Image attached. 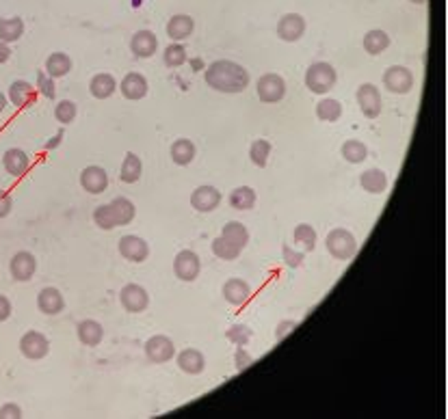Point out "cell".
<instances>
[{
	"mask_svg": "<svg viewBox=\"0 0 448 419\" xmlns=\"http://www.w3.org/2000/svg\"><path fill=\"white\" fill-rule=\"evenodd\" d=\"M61 139H63V130H59V132H57V137H55V139H50V141L46 143V149H55V147H59Z\"/></svg>",
	"mask_w": 448,
	"mask_h": 419,
	"instance_id": "52",
	"label": "cell"
},
{
	"mask_svg": "<svg viewBox=\"0 0 448 419\" xmlns=\"http://www.w3.org/2000/svg\"><path fill=\"white\" fill-rule=\"evenodd\" d=\"M256 93H258L260 102L277 104L284 100V96H286V80H284L279 74H264L258 78Z\"/></svg>",
	"mask_w": 448,
	"mask_h": 419,
	"instance_id": "5",
	"label": "cell"
},
{
	"mask_svg": "<svg viewBox=\"0 0 448 419\" xmlns=\"http://www.w3.org/2000/svg\"><path fill=\"white\" fill-rule=\"evenodd\" d=\"M203 80L206 85L219 93H242L250 87V71L236 61L219 59L213 61L206 71H203Z\"/></svg>",
	"mask_w": 448,
	"mask_h": 419,
	"instance_id": "1",
	"label": "cell"
},
{
	"mask_svg": "<svg viewBox=\"0 0 448 419\" xmlns=\"http://www.w3.org/2000/svg\"><path fill=\"white\" fill-rule=\"evenodd\" d=\"M76 104L72 102V100H61L57 106H55V119L59 121V123H63V125H67V123H72L74 119H76Z\"/></svg>",
	"mask_w": 448,
	"mask_h": 419,
	"instance_id": "43",
	"label": "cell"
},
{
	"mask_svg": "<svg viewBox=\"0 0 448 419\" xmlns=\"http://www.w3.org/2000/svg\"><path fill=\"white\" fill-rule=\"evenodd\" d=\"M362 46H364V50L369 52L371 57H377V54H381V52L388 50V46H390V35L386 30H381V28H373V30H369V33L364 35Z\"/></svg>",
	"mask_w": 448,
	"mask_h": 419,
	"instance_id": "27",
	"label": "cell"
},
{
	"mask_svg": "<svg viewBox=\"0 0 448 419\" xmlns=\"http://www.w3.org/2000/svg\"><path fill=\"white\" fill-rule=\"evenodd\" d=\"M388 176L386 171L377 169V166H373V169H366L362 176H359V186L371 193V195H383L388 190Z\"/></svg>",
	"mask_w": 448,
	"mask_h": 419,
	"instance_id": "23",
	"label": "cell"
},
{
	"mask_svg": "<svg viewBox=\"0 0 448 419\" xmlns=\"http://www.w3.org/2000/svg\"><path fill=\"white\" fill-rule=\"evenodd\" d=\"M410 3H414V5H425L427 0H410Z\"/></svg>",
	"mask_w": 448,
	"mask_h": 419,
	"instance_id": "54",
	"label": "cell"
},
{
	"mask_svg": "<svg viewBox=\"0 0 448 419\" xmlns=\"http://www.w3.org/2000/svg\"><path fill=\"white\" fill-rule=\"evenodd\" d=\"M293 240H295V244H301L306 251H314L316 248V229L308 223H301L295 227Z\"/></svg>",
	"mask_w": 448,
	"mask_h": 419,
	"instance_id": "40",
	"label": "cell"
},
{
	"mask_svg": "<svg viewBox=\"0 0 448 419\" xmlns=\"http://www.w3.org/2000/svg\"><path fill=\"white\" fill-rule=\"evenodd\" d=\"M141 173H143V162L137 154L128 151L124 162H121V171H119V180L124 184H135L141 180Z\"/></svg>",
	"mask_w": 448,
	"mask_h": 419,
	"instance_id": "29",
	"label": "cell"
},
{
	"mask_svg": "<svg viewBox=\"0 0 448 419\" xmlns=\"http://www.w3.org/2000/svg\"><path fill=\"white\" fill-rule=\"evenodd\" d=\"M78 340L83 346H100L102 340H104V328L98 320H83V322H78Z\"/></svg>",
	"mask_w": 448,
	"mask_h": 419,
	"instance_id": "24",
	"label": "cell"
},
{
	"mask_svg": "<svg viewBox=\"0 0 448 419\" xmlns=\"http://www.w3.org/2000/svg\"><path fill=\"white\" fill-rule=\"evenodd\" d=\"M271 149L273 145L267 141V139H256L250 147V158L256 166H260V169H264L267 162H269V156H271Z\"/></svg>",
	"mask_w": 448,
	"mask_h": 419,
	"instance_id": "39",
	"label": "cell"
},
{
	"mask_svg": "<svg viewBox=\"0 0 448 419\" xmlns=\"http://www.w3.org/2000/svg\"><path fill=\"white\" fill-rule=\"evenodd\" d=\"M145 357L150 363H167L176 357V344L167 335H152L145 342Z\"/></svg>",
	"mask_w": 448,
	"mask_h": 419,
	"instance_id": "7",
	"label": "cell"
},
{
	"mask_svg": "<svg viewBox=\"0 0 448 419\" xmlns=\"http://www.w3.org/2000/svg\"><path fill=\"white\" fill-rule=\"evenodd\" d=\"M169 154H172V160L178 166H186L195 160V145L189 139H178V141H174Z\"/></svg>",
	"mask_w": 448,
	"mask_h": 419,
	"instance_id": "35",
	"label": "cell"
},
{
	"mask_svg": "<svg viewBox=\"0 0 448 419\" xmlns=\"http://www.w3.org/2000/svg\"><path fill=\"white\" fill-rule=\"evenodd\" d=\"M37 270V260L33 253H28V251H18V253L11 258V264H9V272L16 281H30L33 275Z\"/></svg>",
	"mask_w": 448,
	"mask_h": 419,
	"instance_id": "16",
	"label": "cell"
},
{
	"mask_svg": "<svg viewBox=\"0 0 448 419\" xmlns=\"http://www.w3.org/2000/svg\"><path fill=\"white\" fill-rule=\"evenodd\" d=\"M221 294L223 299L234 305V307H242L250 299H252V285L245 281V279H238V277H232L223 283L221 287Z\"/></svg>",
	"mask_w": 448,
	"mask_h": 419,
	"instance_id": "14",
	"label": "cell"
},
{
	"mask_svg": "<svg viewBox=\"0 0 448 419\" xmlns=\"http://www.w3.org/2000/svg\"><path fill=\"white\" fill-rule=\"evenodd\" d=\"M7 104H9V98H7L3 91H0V113H3V110L7 108Z\"/></svg>",
	"mask_w": 448,
	"mask_h": 419,
	"instance_id": "53",
	"label": "cell"
},
{
	"mask_svg": "<svg viewBox=\"0 0 448 419\" xmlns=\"http://www.w3.org/2000/svg\"><path fill=\"white\" fill-rule=\"evenodd\" d=\"M162 61H165L167 67H182L186 61H189V52L186 48L180 44V41H172V44L165 48V52H162Z\"/></svg>",
	"mask_w": 448,
	"mask_h": 419,
	"instance_id": "37",
	"label": "cell"
},
{
	"mask_svg": "<svg viewBox=\"0 0 448 419\" xmlns=\"http://www.w3.org/2000/svg\"><path fill=\"white\" fill-rule=\"evenodd\" d=\"M211 246H213V253H215L219 260H223V262H234V260H238V256H240V248L234 246L232 242H228L223 236L215 238Z\"/></svg>",
	"mask_w": 448,
	"mask_h": 419,
	"instance_id": "38",
	"label": "cell"
},
{
	"mask_svg": "<svg viewBox=\"0 0 448 419\" xmlns=\"http://www.w3.org/2000/svg\"><path fill=\"white\" fill-rule=\"evenodd\" d=\"M254 363V357L250 355V350L245 346H236V352H234V365L238 372L247 369L250 365Z\"/></svg>",
	"mask_w": 448,
	"mask_h": 419,
	"instance_id": "46",
	"label": "cell"
},
{
	"mask_svg": "<svg viewBox=\"0 0 448 419\" xmlns=\"http://www.w3.org/2000/svg\"><path fill=\"white\" fill-rule=\"evenodd\" d=\"M336 80H338V74H336L334 65L325 63V61L312 63L306 71V87L316 96L330 93L336 85Z\"/></svg>",
	"mask_w": 448,
	"mask_h": 419,
	"instance_id": "2",
	"label": "cell"
},
{
	"mask_svg": "<svg viewBox=\"0 0 448 419\" xmlns=\"http://www.w3.org/2000/svg\"><path fill=\"white\" fill-rule=\"evenodd\" d=\"M295 328H297V322H295V320H281V322L277 324V328H275V340H277V342L286 340Z\"/></svg>",
	"mask_w": 448,
	"mask_h": 419,
	"instance_id": "47",
	"label": "cell"
},
{
	"mask_svg": "<svg viewBox=\"0 0 448 419\" xmlns=\"http://www.w3.org/2000/svg\"><path fill=\"white\" fill-rule=\"evenodd\" d=\"M340 154H342V158H345L347 162L359 164V162H364L366 158H369V147H366V145H364L362 141H357V139H349V141L342 143Z\"/></svg>",
	"mask_w": 448,
	"mask_h": 419,
	"instance_id": "36",
	"label": "cell"
},
{
	"mask_svg": "<svg viewBox=\"0 0 448 419\" xmlns=\"http://www.w3.org/2000/svg\"><path fill=\"white\" fill-rule=\"evenodd\" d=\"M117 248H119V256H121V258L128 260V262H135V264L145 262L147 256H150V246H147V242H145L143 238H139V236H133V234L121 238L119 244H117Z\"/></svg>",
	"mask_w": 448,
	"mask_h": 419,
	"instance_id": "11",
	"label": "cell"
},
{
	"mask_svg": "<svg viewBox=\"0 0 448 419\" xmlns=\"http://www.w3.org/2000/svg\"><path fill=\"white\" fill-rule=\"evenodd\" d=\"M46 74L50 78H63L72 71V59L65 54V52H52L48 59H46Z\"/></svg>",
	"mask_w": 448,
	"mask_h": 419,
	"instance_id": "31",
	"label": "cell"
},
{
	"mask_svg": "<svg viewBox=\"0 0 448 419\" xmlns=\"http://www.w3.org/2000/svg\"><path fill=\"white\" fill-rule=\"evenodd\" d=\"M20 352L30 359V361H39L44 359L50 352V342L44 333L39 331H26L20 340Z\"/></svg>",
	"mask_w": 448,
	"mask_h": 419,
	"instance_id": "8",
	"label": "cell"
},
{
	"mask_svg": "<svg viewBox=\"0 0 448 419\" xmlns=\"http://www.w3.org/2000/svg\"><path fill=\"white\" fill-rule=\"evenodd\" d=\"M3 166H5V171L11 176V178H22L28 173L30 169V158L26 156L24 149H18V147H11L5 151L3 156Z\"/></svg>",
	"mask_w": 448,
	"mask_h": 419,
	"instance_id": "18",
	"label": "cell"
},
{
	"mask_svg": "<svg viewBox=\"0 0 448 419\" xmlns=\"http://www.w3.org/2000/svg\"><path fill=\"white\" fill-rule=\"evenodd\" d=\"M37 91L48 100H55V96H57L55 78H50L46 71H37Z\"/></svg>",
	"mask_w": 448,
	"mask_h": 419,
	"instance_id": "45",
	"label": "cell"
},
{
	"mask_svg": "<svg viewBox=\"0 0 448 419\" xmlns=\"http://www.w3.org/2000/svg\"><path fill=\"white\" fill-rule=\"evenodd\" d=\"M281 260L289 268H301L303 260H306V251H295L291 244H284L281 246Z\"/></svg>",
	"mask_w": 448,
	"mask_h": 419,
	"instance_id": "44",
	"label": "cell"
},
{
	"mask_svg": "<svg viewBox=\"0 0 448 419\" xmlns=\"http://www.w3.org/2000/svg\"><path fill=\"white\" fill-rule=\"evenodd\" d=\"M108 205H111V212H113V219H115V225L117 227L119 225L124 227V225L133 223V219L137 214V207H135V203L130 199H126V197H115Z\"/></svg>",
	"mask_w": 448,
	"mask_h": 419,
	"instance_id": "26",
	"label": "cell"
},
{
	"mask_svg": "<svg viewBox=\"0 0 448 419\" xmlns=\"http://www.w3.org/2000/svg\"><path fill=\"white\" fill-rule=\"evenodd\" d=\"M89 91L96 100H108L117 91V80L113 74H96L89 82Z\"/></svg>",
	"mask_w": 448,
	"mask_h": 419,
	"instance_id": "28",
	"label": "cell"
},
{
	"mask_svg": "<svg viewBox=\"0 0 448 419\" xmlns=\"http://www.w3.org/2000/svg\"><path fill=\"white\" fill-rule=\"evenodd\" d=\"M195 30V20L186 13H180V16H174L169 22H167V37L172 41H184L193 35Z\"/></svg>",
	"mask_w": 448,
	"mask_h": 419,
	"instance_id": "25",
	"label": "cell"
},
{
	"mask_svg": "<svg viewBox=\"0 0 448 419\" xmlns=\"http://www.w3.org/2000/svg\"><path fill=\"white\" fill-rule=\"evenodd\" d=\"M256 190L252 186H238L230 193L228 201L234 210H252L256 205Z\"/></svg>",
	"mask_w": 448,
	"mask_h": 419,
	"instance_id": "32",
	"label": "cell"
},
{
	"mask_svg": "<svg viewBox=\"0 0 448 419\" xmlns=\"http://www.w3.org/2000/svg\"><path fill=\"white\" fill-rule=\"evenodd\" d=\"M94 223H96L100 229H104V231H111V229H115V227H117L108 203H106V205H98V207L94 210Z\"/></svg>",
	"mask_w": 448,
	"mask_h": 419,
	"instance_id": "42",
	"label": "cell"
},
{
	"mask_svg": "<svg viewBox=\"0 0 448 419\" xmlns=\"http://www.w3.org/2000/svg\"><path fill=\"white\" fill-rule=\"evenodd\" d=\"M306 33V20L299 13H286L281 16L277 22V37L281 41H289V44H295L299 41Z\"/></svg>",
	"mask_w": 448,
	"mask_h": 419,
	"instance_id": "13",
	"label": "cell"
},
{
	"mask_svg": "<svg viewBox=\"0 0 448 419\" xmlns=\"http://www.w3.org/2000/svg\"><path fill=\"white\" fill-rule=\"evenodd\" d=\"M126 100H143L147 96V78L139 71H130L121 78V85H117Z\"/></svg>",
	"mask_w": 448,
	"mask_h": 419,
	"instance_id": "17",
	"label": "cell"
},
{
	"mask_svg": "<svg viewBox=\"0 0 448 419\" xmlns=\"http://www.w3.org/2000/svg\"><path fill=\"white\" fill-rule=\"evenodd\" d=\"M316 117L325 123H334L342 117V104L334 98H323L316 104Z\"/></svg>",
	"mask_w": 448,
	"mask_h": 419,
	"instance_id": "34",
	"label": "cell"
},
{
	"mask_svg": "<svg viewBox=\"0 0 448 419\" xmlns=\"http://www.w3.org/2000/svg\"><path fill=\"white\" fill-rule=\"evenodd\" d=\"M11 59V48L9 44H5V41H0V65L7 63Z\"/></svg>",
	"mask_w": 448,
	"mask_h": 419,
	"instance_id": "51",
	"label": "cell"
},
{
	"mask_svg": "<svg viewBox=\"0 0 448 419\" xmlns=\"http://www.w3.org/2000/svg\"><path fill=\"white\" fill-rule=\"evenodd\" d=\"M80 186L89 195H100L108 188V173L98 164H91L80 173Z\"/></svg>",
	"mask_w": 448,
	"mask_h": 419,
	"instance_id": "15",
	"label": "cell"
},
{
	"mask_svg": "<svg viewBox=\"0 0 448 419\" xmlns=\"http://www.w3.org/2000/svg\"><path fill=\"white\" fill-rule=\"evenodd\" d=\"M119 305L124 307L128 314H141L147 309L150 305V297L143 285H137V283H128L121 287L119 292Z\"/></svg>",
	"mask_w": 448,
	"mask_h": 419,
	"instance_id": "9",
	"label": "cell"
},
{
	"mask_svg": "<svg viewBox=\"0 0 448 419\" xmlns=\"http://www.w3.org/2000/svg\"><path fill=\"white\" fill-rule=\"evenodd\" d=\"M24 35V20L22 18H3L0 20V41L13 44Z\"/></svg>",
	"mask_w": 448,
	"mask_h": 419,
	"instance_id": "33",
	"label": "cell"
},
{
	"mask_svg": "<svg viewBox=\"0 0 448 419\" xmlns=\"http://www.w3.org/2000/svg\"><path fill=\"white\" fill-rule=\"evenodd\" d=\"M219 203H221V193L215 186L203 184V186H197L191 193V205L197 210V212H201V214L213 212V210L219 207Z\"/></svg>",
	"mask_w": 448,
	"mask_h": 419,
	"instance_id": "12",
	"label": "cell"
},
{
	"mask_svg": "<svg viewBox=\"0 0 448 419\" xmlns=\"http://www.w3.org/2000/svg\"><path fill=\"white\" fill-rule=\"evenodd\" d=\"M37 307L46 316H59L65 309V299L57 287H44L37 294Z\"/></svg>",
	"mask_w": 448,
	"mask_h": 419,
	"instance_id": "19",
	"label": "cell"
},
{
	"mask_svg": "<svg viewBox=\"0 0 448 419\" xmlns=\"http://www.w3.org/2000/svg\"><path fill=\"white\" fill-rule=\"evenodd\" d=\"M9 417H22V408L13 402L0 406V419H9Z\"/></svg>",
	"mask_w": 448,
	"mask_h": 419,
	"instance_id": "49",
	"label": "cell"
},
{
	"mask_svg": "<svg viewBox=\"0 0 448 419\" xmlns=\"http://www.w3.org/2000/svg\"><path fill=\"white\" fill-rule=\"evenodd\" d=\"M355 98H357V106L364 117L377 119L381 115V108H383L381 93H379V87H375L373 82H364V85L357 89Z\"/></svg>",
	"mask_w": 448,
	"mask_h": 419,
	"instance_id": "6",
	"label": "cell"
},
{
	"mask_svg": "<svg viewBox=\"0 0 448 419\" xmlns=\"http://www.w3.org/2000/svg\"><path fill=\"white\" fill-rule=\"evenodd\" d=\"M130 50L137 59H150L158 50V39L152 30H137L130 39Z\"/></svg>",
	"mask_w": 448,
	"mask_h": 419,
	"instance_id": "20",
	"label": "cell"
},
{
	"mask_svg": "<svg viewBox=\"0 0 448 419\" xmlns=\"http://www.w3.org/2000/svg\"><path fill=\"white\" fill-rule=\"evenodd\" d=\"M176 363L184 374H191V376H197L206 369V357H203L197 348H184L182 352H178Z\"/></svg>",
	"mask_w": 448,
	"mask_h": 419,
	"instance_id": "21",
	"label": "cell"
},
{
	"mask_svg": "<svg viewBox=\"0 0 448 419\" xmlns=\"http://www.w3.org/2000/svg\"><path fill=\"white\" fill-rule=\"evenodd\" d=\"M199 270H201V262L197 258V253H193L191 248H184L180 251V253L174 258V275L184 281V283H191L199 277Z\"/></svg>",
	"mask_w": 448,
	"mask_h": 419,
	"instance_id": "10",
	"label": "cell"
},
{
	"mask_svg": "<svg viewBox=\"0 0 448 419\" xmlns=\"http://www.w3.org/2000/svg\"><path fill=\"white\" fill-rule=\"evenodd\" d=\"M35 96H37V89L30 85V82L26 80H16L11 82V87H9V102L16 106V108H26L35 102Z\"/></svg>",
	"mask_w": 448,
	"mask_h": 419,
	"instance_id": "22",
	"label": "cell"
},
{
	"mask_svg": "<svg viewBox=\"0 0 448 419\" xmlns=\"http://www.w3.org/2000/svg\"><path fill=\"white\" fill-rule=\"evenodd\" d=\"M416 85V78L414 74L403 67V65H392L383 71V87L390 91V93H396V96H405L410 93Z\"/></svg>",
	"mask_w": 448,
	"mask_h": 419,
	"instance_id": "4",
	"label": "cell"
},
{
	"mask_svg": "<svg viewBox=\"0 0 448 419\" xmlns=\"http://www.w3.org/2000/svg\"><path fill=\"white\" fill-rule=\"evenodd\" d=\"M9 316H11V301L0 294V322L9 320Z\"/></svg>",
	"mask_w": 448,
	"mask_h": 419,
	"instance_id": "50",
	"label": "cell"
},
{
	"mask_svg": "<svg viewBox=\"0 0 448 419\" xmlns=\"http://www.w3.org/2000/svg\"><path fill=\"white\" fill-rule=\"evenodd\" d=\"M325 246H327V253L334 260H340V262H349L357 253L355 236L349 229H342V227H336L327 234V238H325Z\"/></svg>",
	"mask_w": 448,
	"mask_h": 419,
	"instance_id": "3",
	"label": "cell"
},
{
	"mask_svg": "<svg viewBox=\"0 0 448 419\" xmlns=\"http://www.w3.org/2000/svg\"><path fill=\"white\" fill-rule=\"evenodd\" d=\"M11 207H13V199H11V195H9V193H5V190H0V219L9 217Z\"/></svg>",
	"mask_w": 448,
	"mask_h": 419,
	"instance_id": "48",
	"label": "cell"
},
{
	"mask_svg": "<svg viewBox=\"0 0 448 419\" xmlns=\"http://www.w3.org/2000/svg\"><path fill=\"white\" fill-rule=\"evenodd\" d=\"M225 340L232 342L234 346H247L250 340H252V328L245 326V324H232L225 331Z\"/></svg>",
	"mask_w": 448,
	"mask_h": 419,
	"instance_id": "41",
	"label": "cell"
},
{
	"mask_svg": "<svg viewBox=\"0 0 448 419\" xmlns=\"http://www.w3.org/2000/svg\"><path fill=\"white\" fill-rule=\"evenodd\" d=\"M221 236L232 242L234 246H238L240 251L245 248L250 244V229L242 225L240 221H230L223 229H221Z\"/></svg>",
	"mask_w": 448,
	"mask_h": 419,
	"instance_id": "30",
	"label": "cell"
}]
</instances>
